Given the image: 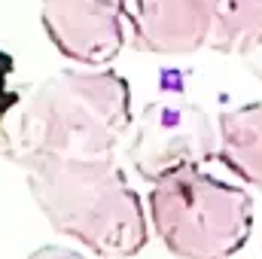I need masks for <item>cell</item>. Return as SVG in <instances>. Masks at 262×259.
<instances>
[{
  "instance_id": "cell-6",
  "label": "cell",
  "mask_w": 262,
  "mask_h": 259,
  "mask_svg": "<svg viewBox=\"0 0 262 259\" xmlns=\"http://www.w3.org/2000/svg\"><path fill=\"white\" fill-rule=\"evenodd\" d=\"M122 12L137 52L189 55L207 46L210 0H122Z\"/></svg>"
},
{
  "instance_id": "cell-4",
  "label": "cell",
  "mask_w": 262,
  "mask_h": 259,
  "mask_svg": "<svg viewBox=\"0 0 262 259\" xmlns=\"http://www.w3.org/2000/svg\"><path fill=\"white\" fill-rule=\"evenodd\" d=\"M128 159L146 183L204 168L220 159V125L192 101H152L134 125Z\"/></svg>"
},
{
  "instance_id": "cell-3",
  "label": "cell",
  "mask_w": 262,
  "mask_h": 259,
  "mask_svg": "<svg viewBox=\"0 0 262 259\" xmlns=\"http://www.w3.org/2000/svg\"><path fill=\"white\" fill-rule=\"evenodd\" d=\"M146 213L159 241L177 259H229L253 232L250 192L201 168L156 180L146 192Z\"/></svg>"
},
{
  "instance_id": "cell-2",
  "label": "cell",
  "mask_w": 262,
  "mask_h": 259,
  "mask_svg": "<svg viewBox=\"0 0 262 259\" xmlns=\"http://www.w3.org/2000/svg\"><path fill=\"white\" fill-rule=\"evenodd\" d=\"M28 189L55 232L101 259H128L146 247L149 213L113 156L46 159L25 168Z\"/></svg>"
},
{
  "instance_id": "cell-11",
  "label": "cell",
  "mask_w": 262,
  "mask_h": 259,
  "mask_svg": "<svg viewBox=\"0 0 262 259\" xmlns=\"http://www.w3.org/2000/svg\"><path fill=\"white\" fill-rule=\"evenodd\" d=\"M25 259H85L82 253L70 250V247H58V244H46V247H37L34 253H28Z\"/></svg>"
},
{
  "instance_id": "cell-10",
  "label": "cell",
  "mask_w": 262,
  "mask_h": 259,
  "mask_svg": "<svg viewBox=\"0 0 262 259\" xmlns=\"http://www.w3.org/2000/svg\"><path fill=\"white\" fill-rule=\"evenodd\" d=\"M238 58H241V64H244L247 73H253L256 79H262V28L241 46Z\"/></svg>"
},
{
  "instance_id": "cell-8",
  "label": "cell",
  "mask_w": 262,
  "mask_h": 259,
  "mask_svg": "<svg viewBox=\"0 0 262 259\" xmlns=\"http://www.w3.org/2000/svg\"><path fill=\"white\" fill-rule=\"evenodd\" d=\"M262 28V0H210L207 49L238 55L241 46Z\"/></svg>"
},
{
  "instance_id": "cell-5",
  "label": "cell",
  "mask_w": 262,
  "mask_h": 259,
  "mask_svg": "<svg viewBox=\"0 0 262 259\" xmlns=\"http://www.w3.org/2000/svg\"><path fill=\"white\" fill-rule=\"evenodd\" d=\"M40 21L49 43L82 67L113 61L128 40L122 0H43Z\"/></svg>"
},
{
  "instance_id": "cell-7",
  "label": "cell",
  "mask_w": 262,
  "mask_h": 259,
  "mask_svg": "<svg viewBox=\"0 0 262 259\" xmlns=\"http://www.w3.org/2000/svg\"><path fill=\"white\" fill-rule=\"evenodd\" d=\"M220 162L262 189V101L220 113Z\"/></svg>"
},
{
  "instance_id": "cell-1",
  "label": "cell",
  "mask_w": 262,
  "mask_h": 259,
  "mask_svg": "<svg viewBox=\"0 0 262 259\" xmlns=\"http://www.w3.org/2000/svg\"><path fill=\"white\" fill-rule=\"evenodd\" d=\"M131 125L128 82L101 67H70L37 82L18 113L12 162L113 156Z\"/></svg>"
},
{
  "instance_id": "cell-9",
  "label": "cell",
  "mask_w": 262,
  "mask_h": 259,
  "mask_svg": "<svg viewBox=\"0 0 262 259\" xmlns=\"http://www.w3.org/2000/svg\"><path fill=\"white\" fill-rule=\"evenodd\" d=\"M9 76H12V58L6 52H0V125H3L6 113L15 107V92L9 85Z\"/></svg>"
}]
</instances>
